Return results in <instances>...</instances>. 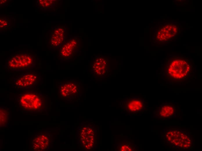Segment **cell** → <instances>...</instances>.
<instances>
[{"label": "cell", "instance_id": "1", "mask_svg": "<svg viewBox=\"0 0 202 151\" xmlns=\"http://www.w3.org/2000/svg\"><path fill=\"white\" fill-rule=\"evenodd\" d=\"M193 68L189 58L182 56H172L167 59L162 68V76L165 80L169 82H182L190 78Z\"/></svg>", "mask_w": 202, "mask_h": 151}, {"label": "cell", "instance_id": "2", "mask_svg": "<svg viewBox=\"0 0 202 151\" xmlns=\"http://www.w3.org/2000/svg\"><path fill=\"white\" fill-rule=\"evenodd\" d=\"M16 100L18 109L21 112L38 113L46 111L47 96L41 92H23L17 96Z\"/></svg>", "mask_w": 202, "mask_h": 151}, {"label": "cell", "instance_id": "3", "mask_svg": "<svg viewBox=\"0 0 202 151\" xmlns=\"http://www.w3.org/2000/svg\"><path fill=\"white\" fill-rule=\"evenodd\" d=\"M36 60V55L33 53L15 52L6 59L5 68L8 71H30L35 67Z\"/></svg>", "mask_w": 202, "mask_h": 151}, {"label": "cell", "instance_id": "4", "mask_svg": "<svg viewBox=\"0 0 202 151\" xmlns=\"http://www.w3.org/2000/svg\"><path fill=\"white\" fill-rule=\"evenodd\" d=\"M164 139L173 149L186 150L194 147V142L189 134L184 130L166 128L163 131Z\"/></svg>", "mask_w": 202, "mask_h": 151}, {"label": "cell", "instance_id": "5", "mask_svg": "<svg viewBox=\"0 0 202 151\" xmlns=\"http://www.w3.org/2000/svg\"><path fill=\"white\" fill-rule=\"evenodd\" d=\"M13 86L17 89L36 88L42 84V78L40 72L29 71L23 73L14 79Z\"/></svg>", "mask_w": 202, "mask_h": 151}, {"label": "cell", "instance_id": "6", "mask_svg": "<svg viewBox=\"0 0 202 151\" xmlns=\"http://www.w3.org/2000/svg\"><path fill=\"white\" fill-rule=\"evenodd\" d=\"M31 140L32 151H47L52 147V136L49 131L39 132L33 136Z\"/></svg>", "mask_w": 202, "mask_h": 151}, {"label": "cell", "instance_id": "7", "mask_svg": "<svg viewBox=\"0 0 202 151\" xmlns=\"http://www.w3.org/2000/svg\"><path fill=\"white\" fill-rule=\"evenodd\" d=\"M156 118L161 120H167L177 117L175 108L170 103L167 102L161 104L154 113Z\"/></svg>", "mask_w": 202, "mask_h": 151}, {"label": "cell", "instance_id": "8", "mask_svg": "<svg viewBox=\"0 0 202 151\" xmlns=\"http://www.w3.org/2000/svg\"><path fill=\"white\" fill-rule=\"evenodd\" d=\"M65 26H59L54 28L51 33L49 46L50 47H58L64 42Z\"/></svg>", "mask_w": 202, "mask_h": 151}, {"label": "cell", "instance_id": "9", "mask_svg": "<svg viewBox=\"0 0 202 151\" xmlns=\"http://www.w3.org/2000/svg\"><path fill=\"white\" fill-rule=\"evenodd\" d=\"M79 86L78 84L72 82H66L60 84L59 93L61 97L65 99L75 97L78 94Z\"/></svg>", "mask_w": 202, "mask_h": 151}, {"label": "cell", "instance_id": "10", "mask_svg": "<svg viewBox=\"0 0 202 151\" xmlns=\"http://www.w3.org/2000/svg\"><path fill=\"white\" fill-rule=\"evenodd\" d=\"M78 47V42L76 39L66 42L60 47V58L62 60L68 59L75 54Z\"/></svg>", "mask_w": 202, "mask_h": 151}, {"label": "cell", "instance_id": "11", "mask_svg": "<svg viewBox=\"0 0 202 151\" xmlns=\"http://www.w3.org/2000/svg\"><path fill=\"white\" fill-rule=\"evenodd\" d=\"M80 133L83 135L80 134L79 136H81V142L83 141L81 143L82 144L85 141L84 145V148L85 145V148L91 149L92 148L95 142V132L94 130L91 127L86 126L84 127L83 129L82 128Z\"/></svg>", "mask_w": 202, "mask_h": 151}, {"label": "cell", "instance_id": "12", "mask_svg": "<svg viewBox=\"0 0 202 151\" xmlns=\"http://www.w3.org/2000/svg\"><path fill=\"white\" fill-rule=\"evenodd\" d=\"M125 108L128 112L136 113L145 109L144 101L139 97L133 98L126 101Z\"/></svg>", "mask_w": 202, "mask_h": 151}, {"label": "cell", "instance_id": "13", "mask_svg": "<svg viewBox=\"0 0 202 151\" xmlns=\"http://www.w3.org/2000/svg\"><path fill=\"white\" fill-rule=\"evenodd\" d=\"M177 28L175 26L169 24L160 29L158 33V38L160 41H167L173 36L176 33Z\"/></svg>", "mask_w": 202, "mask_h": 151}, {"label": "cell", "instance_id": "14", "mask_svg": "<svg viewBox=\"0 0 202 151\" xmlns=\"http://www.w3.org/2000/svg\"><path fill=\"white\" fill-rule=\"evenodd\" d=\"M10 112L9 108L5 106H1L0 107V127H5L10 124Z\"/></svg>", "mask_w": 202, "mask_h": 151}, {"label": "cell", "instance_id": "15", "mask_svg": "<svg viewBox=\"0 0 202 151\" xmlns=\"http://www.w3.org/2000/svg\"><path fill=\"white\" fill-rule=\"evenodd\" d=\"M100 61L98 60L95 62L93 66V68L95 73L99 75L104 74L105 72V61H102L103 59L100 58Z\"/></svg>", "mask_w": 202, "mask_h": 151}, {"label": "cell", "instance_id": "16", "mask_svg": "<svg viewBox=\"0 0 202 151\" xmlns=\"http://www.w3.org/2000/svg\"><path fill=\"white\" fill-rule=\"evenodd\" d=\"M117 148V150L118 151H135L137 150L135 145L128 141L120 143Z\"/></svg>", "mask_w": 202, "mask_h": 151}, {"label": "cell", "instance_id": "17", "mask_svg": "<svg viewBox=\"0 0 202 151\" xmlns=\"http://www.w3.org/2000/svg\"><path fill=\"white\" fill-rule=\"evenodd\" d=\"M55 1L38 0L36 5L38 9H45L50 8L54 4Z\"/></svg>", "mask_w": 202, "mask_h": 151}, {"label": "cell", "instance_id": "18", "mask_svg": "<svg viewBox=\"0 0 202 151\" xmlns=\"http://www.w3.org/2000/svg\"><path fill=\"white\" fill-rule=\"evenodd\" d=\"M10 25L9 20L6 17L0 18V27L1 29H6L9 28Z\"/></svg>", "mask_w": 202, "mask_h": 151}, {"label": "cell", "instance_id": "19", "mask_svg": "<svg viewBox=\"0 0 202 151\" xmlns=\"http://www.w3.org/2000/svg\"><path fill=\"white\" fill-rule=\"evenodd\" d=\"M8 0H0V5H3V4H4L5 3H7V2H8Z\"/></svg>", "mask_w": 202, "mask_h": 151}]
</instances>
